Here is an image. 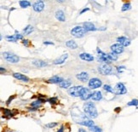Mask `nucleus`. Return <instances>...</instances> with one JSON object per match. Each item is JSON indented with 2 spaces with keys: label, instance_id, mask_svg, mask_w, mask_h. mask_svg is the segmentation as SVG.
<instances>
[{
  "label": "nucleus",
  "instance_id": "nucleus-29",
  "mask_svg": "<svg viewBox=\"0 0 138 132\" xmlns=\"http://www.w3.org/2000/svg\"><path fill=\"white\" fill-rule=\"evenodd\" d=\"M108 56H109V58H110V60H111V61H117V60H118V55H117V54H115V53H113V52L109 53V54H108Z\"/></svg>",
  "mask_w": 138,
  "mask_h": 132
},
{
  "label": "nucleus",
  "instance_id": "nucleus-44",
  "mask_svg": "<svg viewBox=\"0 0 138 132\" xmlns=\"http://www.w3.org/2000/svg\"><path fill=\"white\" fill-rule=\"evenodd\" d=\"M0 70H1V73H3V72H5L6 71V70H5V68H4V67H1V68H0Z\"/></svg>",
  "mask_w": 138,
  "mask_h": 132
},
{
  "label": "nucleus",
  "instance_id": "nucleus-39",
  "mask_svg": "<svg viewBox=\"0 0 138 132\" xmlns=\"http://www.w3.org/2000/svg\"><path fill=\"white\" fill-rule=\"evenodd\" d=\"M123 69H124V67H117V70H118V73H121Z\"/></svg>",
  "mask_w": 138,
  "mask_h": 132
},
{
  "label": "nucleus",
  "instance_id": "nucleus-9",
  "mask_svg": "<svg viewBox=\"0 0 138 132\" xmlns=\"http://www.w3.org/2000/svg\"><path fill=\"white\" fill-rule=\"evenodd\" d=\"M92 95H93V93L91 92L90 89L84 88L80 98H81V100H83V101H87V100H89V98L92 97Z\"/></svg>",
  "mask_w": 138,
  "mask_h": 132
},
{
  "label": "nucleus",
  "instance_id": "nucleus-12",
  "mask_svg": "<svg viewBox=\"0 0 138 132\" xmlns=\"http://www.w3.org/2000/svg\"><path fill=\"white\" fill-rule=\"evenodd\" d=\"M117 41H118V44H120L123 45L124 47H127L130 44V39H128L126 37H124V36L118 37V39H117Z\"/></svg>",
  "mask_w": 138,
  "mask_h": 132
},
{
  "label": "nucleus",
  "instance_id": "nucleus-33",
  "mask_svg": "<svg viewBox=\"0 0 138 132\" xmlns=\"http://www.w3.org/2000/svg\"><path fill=\"white\" fill-rule=\"evenodd\" d=\"M89 130H91L92 132H103L102 129L98 127V126H93L91 128H89Z\"/></svg>",
  "mask_w": 138,
  "mask_h": 132
},
{
  "label": "nucleus",
  "instance_id": "nucleus-19",
  "mask_svg": "<svg viewBox=\"0 0 138 132\" xmlns=\"http://www.w3.org/2000/svg\"><path fill=\"white\" fill-rule=\"evenodd\" d=\"M64 79L63 78L60 77V76H53L52 78L48 80V83H61V82L63 81Z\"/></svg>",
  "mask_w": 138,
  "mask_h": 132
},
{
  "label": "nucleus",
  "instance_id": "nucleus-22",
  "mask_svg": "<svg viewBox=\"0 0 138 132\" xmlns=\"http://www.w3.org/2000/svg\"><path fill=\"white\" fill-rule=\"evenodd\" d=\"M79 124L84 126H87L89 128H91L93 126H95V123L92 121V120H85V121H81V122H79Z\"/></svg>",
  "mask_w": 138,
  "mask_h": 132
},
{
  "label": "nucleus",
  "instance_id": "nucleus-42",
  "mask_svg": "<svg viewBox=\"0 0 138 132\" xmlns=\"http://www.w3.org/2000/svg\"><path fill=\"white\" fill-rule=\"evenodd\" d=\"M63 131H64V126L62 125L61 128H60V130H58V131L57 132H63Z\"/></svg>",
  "mask_w": 138,
  "mask_h": 132
},
{
  "label": "nucleus",
  "instance_id": "nucleus-41",
  "mask_svg": "<svg viewBox=\"0 0 138 132\" xmlns=\"http://www.w3.org/2000/svg\"><path fill=\"white\" fill-rule=\"evenodd\" d=\"M14 98H15V96H13L12 97H10V99H9L8 101H7V104L9 105V104L10 103V102H11V101H12V100L14 99Z\"/></svg>",
  "mask_w": 138,
  "mask_h": 132
},
{
  "label": "nucleus",
  "instance_id": "nucleus-30",
  "mask_svg": "<svg viewBox=\"0 0 138 132\" xmlns=\"http://www.w3.org/2000/svg\"><path fill=\"white\" fill-rule=\"evenodd\" d=\"M6 39H7V40L10 41V42H16V41L18 40L16 36H15V34L11 35V36H6Z\"/></svg>",
  "mask_w": 138,
  "mask_h": 132
},
{
  "label": "nucleus",
  "instance_id": "nucleus-40",
  "mask_svg": "<svg viewBox=\"0 0 138 132\" xmlns=\"http://www.w3.org/2000/svg\"><path fill=\"white\" fill-rule=\"evenodd\" d=\"M44 44H47V45H49V44L54 45V43H52V42H49V41H44Z\"/></svg>",
  "mask_w": 138,
  "mask_h": 132
},
{
  "label": "nucleus",
  "instance_id": "nucleus-31",
  "mask_svg": "<svg viewBox=\"0 0 138 132\" xmlns=\"http://www.w3.org/2000/svg\"><path fill=\"white\" fill-rule=\"evenodd\" d=\"M2 110H3V112H4V116H8L9 118H10V117H12L13 116V113L11 112V111L10 110H9V109H6V108H2Z\"/></svg>",
  "mask_w": 138,
  "mask_h": 132
},
{
  "label": "nucleus",
  "instance_id": "nucleus-38",
  "mask_svg": "<svg viewBox=\"0 0 138 132\" xmlns=\"http://www.w3.org/2000/svg\"><path fill=\"white\" fill-rule=\"evenodd\" d=\"M89 8H84V9H83V10L80 11V13H79V15H82V14H84V12H86V11H89Z\"/></svg>",
  "mask_w": 138,
  "mask_h": 132
},
{
  "label": "nucleus",
  "instance_id": "nucleus-14",
  "mask_svg": "<svg viewBox=\"0 0 138 132\" xmlns=\"http://www.w3.org/2000/svg\"><path fill=\"white\" fill-rule=\"evenodd\" d=\"M79 57L81 58L83 61H94V56L91 55L89 53H81L79 55Z\"/></svg>",
  "mask_w": 138,
  "mask_h": 132
},
{
  "label": "nucleus",
  "instance_id": "nucleus-24",
  "mask_svg": "<svg viewBox=\"0 0 138 132\" xmlns=\"http://www.w3.org/2000/svg\"><path fill=\"white\" fill-rule=\"evenodd\" d=\"M66 45H67L68 48L73 49H75L78 48V44H76L75 41H73V40H68L67 43H66Z\"/></svg>",
  "mask_w": 138,
  "mask_h": 132
},
{
  "label": "nucleus",
  "instance_id": "nucleus-21",
  "mask_svg": "<svg viewBox=\"0 0 138 132\" xmlns=\"http://www.w3.org/2000/svg\"><path fill=\"white\" fill-rule=\"evenodd\" d=\"M33 64L37 67H46L47 66V63L44 61H41V60H36V61H33Z\"/></svg>",
  "mask_w": 138,
  "mask_h": 132
},
{
  "label": "nucleus",
  "instance_id": "nucleus-45",
  "mask_svg": "<svg viewBox=\"0 0 138 132\" xmlns=\"http://www.w3.org/2000/svg\"><path fill=\"white\" fill-rule=\"evenodd\" d=\"M9 132H14V131H9Z\"/></svg>",
  "mask_w": 138,
  "mask_h": 132
},
{
  "label": "nucleus",
  "instance_id": "nucleus-13",
  "mask_svg": "<svg viewBox=\"0 0 138 132\" xmlns=\"http://www.w3.org/2000/svg\"><path fill=\"white\" fill-rule=\"evenodd\" d=\"M67 57H68V55H67V54H63V55H61V56H59L58 58H56V59L54 61V64H55V65H61V64H63V63L66 61V60L67 59Z\"/></svg>",
  "mask_w": 138,
  "mask_h": 132
},
{
  "label": "nucleus",
  "instance_id": "nucleus-43",
  "mask_svg": "<svg viewBox=\"0 0 138 132\" xmlns=\"http://www.w3.org/2000/svg\"><path fill=\"white\" fill-rule=\"evenodd\" d=\"M79 132H86V130H84V129H79Z\"/></svg>",
  "mask_w": 138,
  "mask_h": 132
},
{
  "label": "nucleus",
  "instance_id": "nucleus-26",
  "mask_svg": "<svg viewBox=\"0 0 138 132\" xmlns=\"http://www.w3.org/2000/svg\"><path fill=\"white\" fill-rule=\"evenodd\" d=\"M19 4L21 8H27L31 5V3L29 1H26V0H22V1H20Z\"/></svg>",
  "mask_w": 138,
  "mask_h": 132
},
{
  "label": "nucleus",
  "instance_id": "nucleus-20",
  "mask_svg": "<svg viewBox=\"0 0 138 132\" xmlns=\"http://www.w3.org/2000/svg\"><path fill=\"white\" fill-rule=\"evenodd\" d=\"M92 100L93 101H101L102 99V94L101 91H95L92 95Z\"/></svg>",
  "mask_w": 138,
  "mask_h": 132
},
{
  "label": "nucleus",
  "instance_id": "nucleus-28",
  "mask_svg": "<svg viewBox=\"0 0 138 132\" xmlns=\"http://www.w3.org/2000/svg\"><path fill=\"white\" fill-rule=\"evenodd\" d=\"M44 102V100L39 99V100H38V101H36V102H32V107H33V108H38L39 107V106L41 105V104L43 103Z\"/></svg>",
  "mask_w": 138,
  "mask_h": 132
},
{
  "label": "nucleus",
  "instance_id": "nucleus-27",
  "mask_svg": "<svg viewBox=\"0 0 138 132\" xmlns=\"http://www.w3.org/2000/svg\"><path fill=\"white\" fill-rule=\"evenodd\" d=\"M131 9V4L130 3H124L122 6L121 10L122 11H127V10H130Z\"/></svg>",
  "mask_w": 138,
  "mask_h": 132
},
{
  "label": "nucleus",
  "instance_id": "nucleus-16",
  "mask_svg": "<svg viewBox=\"0 0 138 132\" xmlns=\"http://www.w3.org/2000/svg\"><path fill=\"white\" fill-rule=\"evenodd\" d=\"M76 78H77L79 80H80L81 82H86L88 81L89 79V74L85 72H82V73H79L76 75Z\"/></svg>",
  "mask_w": 138,
  "mask_h": 132
},
{
  "label": "nucleus",
  "instance_id": "nucleus-25",
  "mask_svg": "<svg viewBox=\"0 0 138 132\" xmlns=\"http://www.w3.org/2000/svg\"><path fill=\"white\" fill-rule=\"evenodd\" d=\"M33 31V26H31V25H28V26H26V27L23 29V33H24L25 35H28V34H30Z\"/></svg>",
  "mask_w": 138,
  "mask_h": 132
},
{
  "label": "nucleus",
  "instance_id": "nucleus-23",
  "mask_svg": "<svg viewBox=\"0 0 138 132\" xmlns=\"http://www.w3.org/2000/svg\"><path fill=\"white\" fill-rule=\"evenodd\" d=\"M59 86L62 89H68L71 86V81L70 80H63L61 83H59Z\"/></svg>",
  "mask_w": 138,
  "mask_h": 132
},
{
  "label": "nucleus",
  "instance_id": "nucleus-10",
  "mask_svg": "<svg viewBox=\"0 0 138 132\" xmlns=\"http://www.w3.org/2000/svg\"><path fill=\"white\" fill-rule=\"evenodd\" d=\"M33 10L36 11V12H41V11H43L44 9V3L43 1H36L34 4H33Z\"/></svg>",
  "mask_w": 138,
  "mask_h": 132
},
{
  "label": "nucleus",
  "instance_id": "nucleus-36",
  "mask_svg": "<svg viewBox=\"0 0 138 132\" xmlns=\"http://www.w3.org/2000/svg\"><path fill=\"white\" fill-rule=\"evenodd\" d=\"M48 102L50 104H56L57 103V98L56 97H53V98H49L48 100Z\"/></svg>",
  "mask_w": 138,
  "mask_h": 132
},
{
  "label": "nucleus",
  "instance_id": "nucleus-11",
  "mask_svg": "<svg viewBox=\"0 0 138 132\" xmlns=\"http://www.w3.org/2000/svg\"><path fill=\"white\" fill-rule=\"evenodd\" d=\"M111 50H112V52L118 55V54H121V53L124 52V46L118 43L114 44H113L112 46H111Z\"/></svg>",
  "mask_w": 138,
  "mask_h": 132
},
{
  "label": "nucleus",
  "instance_id": "nucleus-5",
  "mask_svg": "<svg viewBox=\"0 0 138 132\" xmlns=\"http://www.w3.org/2000/svg\"><path fill=\"white\" fill-rule=\"evenodd\" d=\"M113 93L115 95H118V96L124 95V94L127 93V89L123 83H116L115 87L113 88Z\"/></svg>",
  "mask_w": 138,
  "mask_h": 132
},
{
  "label": "nucleus",
  "instance_id": "nucleus-17",
  "mask_svg": "<svg viewBox=\"0 0 138 132\" xmlns=\"http://www.w3.org/2000/svg\"><path fill=\"white\" fill-rule=\"evenodd\" d=\"M13 77H14L15 78L18 79V80H21V81H23V82H28L29 81V78L26 77V75L21 74V73H15L14 74H13Z\"/></svg>",
  "mask_w": 138,
  "mask_h": 132
},
{
  "label": "nucleus",
  "instance_id": "nucleus-34",
  "mask_svg": "<svg viewBox=\"0 0 138 132\" xmlns=\"http://www.w3.org/2000/svg\"><path fill=\"white\" fill-rule=\"evenodd\" d=\"M127 105L128 106H138V100H136V99L132 100V101H130V102H128Z\"/></svg>",
  "mask_w": 138,
  "mask_h": 132
},
{
  "label": "nucleus",
  "instance_id": "nucleus-32",
  "mask_svg": "<svg viewBox=\"0 0 138 132\" xmlns=\"http://www.w3.org/2000/svg\"><path fill=\"white\" fill-rule=\"evenodd\" d=\"M103 89L105 91L107 92H110V93H113V89L112 87L110 85H108V84H105V85L103 86Z\"/></svg>",
  "mask_w": 138,
  "mask_h": 132
},
{
  "label": "nucleus",
  "instance_id": "nucleus-4",
  "mask_svg": "<svg viewBox=\"0 0 138 132\" xmlns=\"http://www.w3.org/2000/svg\"><path fill=\"white\" fill-rule=\"evenodd\" d=\"M3 56L7 61L10 63H17L20 61V58H19L18 55L12 54V53H9V52H4L3 53Z\"/></svg>",
  "mask_w": 138,
  "mask_h": 132
},
{
  "label": "nucleus",
  "instance_id": "nucleus-35",
  "mask_svg": "<svg viewBox=\"0 0 138 132\" xmlns=\"http://www.w3.org/2000/svg\"><path fill=\"white\" fill-rule=\"evenodd\" d=\"M57 123H49V124H45V127H47V128H54V127H55V126L57 125Z\"/></svg>",
  "mask_w": 138,
  "mask_h": 132
},
{
  "label": "nucleus",
  "instance_id": "nucleus-15",
  "mask_svg": "<svg viewBox=\"0 0 138 132\" xmlns=\"http://www.w3.org/2000/svg\"><path fill=\"white\" fill-rule=\"evenodd\" d=\"M55 18H56L57 20L61 21V22H63V21H65L66 20L65 14H64V12L61 10H58L56 12H55Z\"/></svg>",
  "mask_w": 138,
  "mask_h": 132
},
{
  "label": "nucleus",
  "instance_id": "nucleus-18",
  "mask_svg": "<svg viewBox=\"0 0 138 132\" xmlns=\"http://www.w3.org/2000/svg\"><path fill=\"white\" fill-rule=\"evenodd\" d=\"M84 27L87 32H92V31H95L96 30V27L93 24L92 22H89V21H87V22L84 23Z\"/></svg>",
  "mask_w": 138,
  "mask_h": 132
},
{
  "label": "nucleus",
  "instance_id": "nucleus-7",
  "mask_svg": "<svg viewBox=\"0 0 138 132\" xmlns=\"http://www.w3.org/2000/svg\"><path fill=\"white\" fill-rule=\"evenodd\" d=\"M88 85L90 89H97L102 85V82L101 79L97 78H90L89 80Z\"/></svg>",
  "mask_w": 138,
  "mask_h": 132
},
{
  "label": "nucleus",
  "instance_id": "nucleus-3",
  "mask_svg": "<svg viewBox=\"0 0 138 132\" xmlns=\"http://www.w3.org/2000/svg\"><path fill=\"white\" fill-rule=\"evenodd\" d=\"M84 88V87H83L81 85L73 86V87H71L68 89V94L73 97H80Z\"/></svg>",
  "mask_w": 138,
  "mask_h": 132
},
{
  "label": "nucleus",
  "instance_id": "nucleus-6",
  "mask_svg": "<svg viewBox=\"0 0 138 132\" xmlns=\"http://www.w3.org/2000/svg\"><path fill=\"white\" fill-rule=\"evenodd\" d=\"M96 51L99 54L98 55V61H101L102 62H104V64H108L109 65V63L111 62V60H110L109 56H108V54H106V53L102 52L100 49H97Z\"/></svg>",
  "mask_w": 138,
  "mask_h": 132
},
{
  "label": "nucleus",
  "instance_id": "nucleus-37",
  "mask_svg": "<svg viewBox=\"0 0 138 132\" xmlns=\"http://www.w3.org/2000/svg\"><path fill=\"white\" fill-rule=\"evenodd\" d=\"M22 44L25 45V46H28L29 45V40H27V39H23Z\"/></svg>",
  "mask_w": 138,
  "mask_h": 132
},
{
  "label": "nucleus",
  "instance_id": "nucleus-2",
  "mask_svg": "<svg viewBox=\"0 0 138 132\" xmlns=\"http://www.w3.org/2000/svg\"><path fill=\"white\" fill-rule=\"evenodd\" d=\"M86 33H87V31L84 29V26H77L75 27H73L71 30V35L77 38V39L83 38L86 34Z\"/></svg>",
  "mask_w": 138,
  "mask_h": 132
},
{
  "label": "nucleus",
  "instance_id": "nucleus-1",
  "mask_svg": "<svg viewBox=\"0 0 138 132\" xmlns=\"http://www.w3.org/2000/svg\"><path fill=\"white\" fill-rule=\"evenodd\" d=\"M84 112H85L86 115H88L89 118H97L98 112L96 108H95V104L91 102H86L84 104Z\"/></svg>",
  "mask_w": 138,
  "mask_h": 132
},
{
  "label": "nucleus",
  "instance_id": "nucleus-8",
  "mask_svg": "<svg viewBox=\"0 0 138 132\" xmlns=\"http://www.w3.org/2000/svg\"><path fill=\"white\" fill-rule=\"evenodd\" d=\"M112 67H110L108 64H102L98 67V71L102 75H109L110 73H112Z\"/></svg>",
  "mask_w": 138,
  "mask_h": 132
}]
</instances>
